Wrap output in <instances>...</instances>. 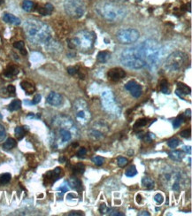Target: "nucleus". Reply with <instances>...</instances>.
I'll return each mask as SVG.
<instances>
[{
    "mask_svg": "<svg viewBox=\"0 0 192 216\" xmlns=\"http://www.w3.org/2000/svg\"><path fill=\"white\" fill-rule=\"evenodd\" d=\"M108 214L111 216H123L124 214H121L120 212H118V211H116L115 209H110L109 208L108 209Z\"/></svg>",
    "mask_w": 192,
    "mask_h": 216,
    "instance_id": "obj_37",
    "label": "nucleus"
},
{
    "mask_svg": "<svg viewBox=\"0 0 192 216\" xmlns=\"http://www.w3.org/2000/svg\"><path fill=\"white\" fill-rule=\"evenodd\" d=\"M167 145H168L170 148H172V149H175V148H176V147L179 145L180 141H179V139H178V138L173 137V138H171V139L167 140Z\"/></svg>",
    "mask_w": 192,
    "mask_h": 216,
    "instance_id": "obj_27",
    "label": "nucleus"
},
{
    "mask_svg": "<svg viewBox=\"0 0 192 216\" xmlns=\"http://www.w3.org/2000/svg\"><path fill=\"white\" fill-rule=\"evenodd\" d=\"M184 121H185V117H184V115H180V116L177 117L175 120L174 121V122H173L174 128H179V127L182 125V123Z\"/></svg>",
    "mask_w": 192,
    "mask_h": 216,
    "instance_id": "obj_31",
    "label": "nucleus"
},
{
    "mask_svg": "<svg viewBox=\"0 0 192 216\" xmlns=\"http://www.w3.org/2000/svg\"><path fill=\"white\" fill-rule=\"evenodd\" d=\"M69 216H81V215H84V214L83 212H71L70 214H68Z\"/></svg>",
    "mask_w": 192,
    "mask_h": 216,
    "instance_id": "obj_46",
    "label": "nucleus"
},
{
    "mask_svg": "<svg viewBox=\"0 0 192 216\" xmlns=\"http://www.w3.org/2000/svg\"><path fill=\"white\" fill-rule=\"evenodd\" d=\"M95 42L94 34L89 31H82L74 38L68 40V45L71 49H81L87 50L92 48Z\"/></svg>",
    "mask_w": 192,
    "mask_h": 216,
    "instance_id": "obj_5",
    "label": "nucleus"
},
{
    "mask_svg": "<svg viewBox=\"0 0 192 216\" xmlns=\"http://www.w3.org/2000/svg\"><path fill=\"white\" fill-rule=\"evenodd\" d=\"M183 149L186 152H188V153H190V154L191 153V147H190V146H184Z\"/></svg>",
    "mask_w": 192,
    "mask_h": 216,
    "instance_id": "obj_50",
    "label": "nucleus"
},
{
    "mask_svg": "<svg viewBox=\"0 0 192 216\" xmlns=\"http://www.w3.org/2000/svg\"><path fill=\"white\" fill-rule=\"evenodd\" d=\"M127 163H128V160L127 158H124V157L118 158V166L120 167H124L127 165Z\"/></svg>",
    "mask_w": 192,
    "mask_h": 216,
    "instance_id": "obj_35",
    "label": "nucleus"
},
{
    "mask_svg": "<svg viewBox=\"0 0 192 216\" xmlns=\"http://www.w3.org/2000/svg\"><path fill=\"white\" fill-rule=\"evenodd\" d=\"M190 92H191V90H190V88L188 85H186V84H184L183 83H177L176 93L180 97H183V95H190Z\"/></svg>",
    "mask_w": 192,
    "mask_h": 216,
    "instance_id": "obj_15",
    "label": "nucleus"
},
{
    "mask_svg": "<svg viewBox=\"0 0 192 216\" xmlns=\"http://www.w3.org/2000/svg\"><path fill=\"white\" fill-rule=\"evenodd\" d=\"M7 91L12 94V95H15V92H16V89L13 85H8L7 87Z\"/></svg>",
    "mask_w": 192,
    "mask_h": 216,
    "instance_id": "obj_43",
    "label": "nucleus"
},
{
    "mask_svg": "<svg viewBox=\"0 0 192 216\" xmlns=\"http://www.w3.org/2000/svg\"><path fill=\"white\" fill-rule=\"evenodd\" d=\"M27 38L35 44L47 45L51 41V32L49 26L40 20L30 19L24 24Z\"/></svg>",
    "mask_w": 192,
    "mask_h": 216,
    "instance_id": "obj_1",
    "label": "nucleus"
},
{
    "mask_svg": "<svg viewBox=\"0 0 192 216\" xmlns=\"http://www.w3.org/2000/svg\"><path fill=\"white\" fill-rule=\"evenodd\" d=\"M112 2L113 3H117V2H120V1H126V0H111Z\"/></svg>",
    "mask_w": 192,
    "mask_h": 216,
    "instance_id": "obj_54",
    "label": "nucleus"
},
{
    "mask_svg": "<svg viewBox=\"0 0 192 216\" xmlns=\"http://www.w3.org/2000/svg\"><path fill=\"white\" fill-rule=\"evenodd\" d=\"M140 33L135 28L120 29L116 34V38L122 44H130L139 39Z\"/></svg>",
    "mask_w": 192,
    "mask_h": 216,
    "instance_id": "obj_8",
    "label": "nucleus"
},
{
    "mask_svg": "<svg viewBox=\"0 0 192 216\" xmlns=\"http://www.w3.org/2000/svg\"><path fill=\"white\" fill-rule=\"evenodd\" d=\"M185 6H186V8H185V10L189 11L190 13L191 12V8H190V6H191V3H190V2L189 4H187V5H186Z\"/></svg>",
    "mask_w": 192,
    "mask_h": 216,
    "instance_id": "obj_51",
    "label": "nucleus"
},
{
    "mask_svg": "<svg viewBox=\"0 0 192 216\" xmlns=\"http://www.w3.org/2000/svg\"><path fill=\"white\" fill-rule=\"evenodd\" d=\"M141 58L145 62V66L152 67L156 65L159 57V46L154 40H146L136 46Z\"/></svg>",
    "mask_w": 192,
    "mask_h": 216,
    "instance_id": "obj_3",
    "label": "nucleus"
},
{
    "mask_svg": "<svg viewBox=\"0 0 192 216\" xmlns=\"http://www.w3.org/2000/svg\"><path fill=\"white\" fill-rule=\"evenodd\" d=\"M20 50V52H21V54H22V55H27V50H26L25 48H22L21 50Z\"/></svg>",
    "mask_w": 192,
    "mask_h": 216,
    "instance_id": "obj_53",
    "label": "nucleus"
},
{
    "mask_svg": "<svg viewBox=\"0 0 192 216\" xmlns=\"http://www.w3.org/2000/svg\"><path fill=\"white\" fill-rule=\"evenodd\" d=\"M147 123H148V120H147V119H140V120H138V121L135 123L134 128H135V129H137V128H142V127H144Z\"/></svg>",
    "mask_w": 192,
    "mask_h": 216,
    "instance_id": "obj_29",
    "label": "nucleus"
},
{
    "mask_svg": "<svg viewBox=\"0 0 192 216\" xmlns=\"http://www.w3.org/2000/svg\"><path fill=\"white\" fill-rule=\"evenodd\" d=\"M22 9L26 11V12H31L32 10L34 9V6H35V4L31 0H24L22 2Z\"/></svg>",
    "mask_w": 192,
    "mask_h": 216,
    "instance_id": "obj_23",
    "label": "nucleus"
},
{
    "mask_svg": "<svg viewBox=\"0 0 192 216\" xmlns=\"http://www.w3.org/2000/svg\"><path fill=\"white\" fill-rule=\"evenodd\" d=\"M85 170V166L83 163H78L74 166V173L75 175L77 174H83Z\"/></svg>",
    "mask_w": 192,
    "mask_h": 216,
    "instance_id": "obj_28",
    "label": "nucleus"
},
{
    "mask_svg": "<svg viewBox=\"0 0 192 216\" xmlns=\"http://www.w3.org/2000/svg\"><path fill=\"white\" fill-rule=\"evenodd\" d=\"M136 175H137V170L135 166H131L130 167H128L127 170L126 171V175L127 177H133Z\"/></svg>",
    "mask_w": 192,
    "mask_h": 216,
    "instance_id": "obj_30",
    "label": "nucleus"
},
{
    "mask_svg": "<svg viewBox=\"0 0 192 216\" xmlns=\"http://www.w3.org/2000/svg\"><path fill=\"white\" fill-rule=\"evenodd\" d=\"M92 162L97 166H102L105 162V159L100 156H95V157L92 158Z\"/></svg>",
    "mask_w": 192,
    "mask_h": 216,
    "instance_id": "obj_33",
    "label": "nucleus"
},
{
    "mask_svg": "<svg viewBox=\"0 0 192 216\" xmlns=\"http://www.w3.org/2000/svg\"><path fill=\"white\" fill-rule=\"evenodd\" d=\"M16 146V141L12 138V137H9L8 139L3 144V148L6 151H9V150H12L13 148H14Z\"/></svg>",
    "mask_w": 192,
    "mask_h": 216,
    "instance_id": "obj_22",
    "label": "nucleus"
},
{
    "mask_svg": "<svg viewBox=\"0 0 192 216\" xmlns=\"http://www.w3.org/2000/svg\"><path fill=\"white\" fill-rule=\"evenodd\" d=\"M142 186H143L145 189H148V190H151V189H153V188H154V186H155V183H154V181H153L151 178L148 177V176H144V177L142 178Z\"/></svg>",
    "mask_w": 192,
    "mask_h": 216,
    "instance_id": "obj_20",
    "label": "nucleus"
},
{
    "mask_svg": "<svg viewBox=\"0 0 192 216\" xmlns=\"http://www.w3.org/2000/svg\"><path fill=\"white\" fill-rule=\"evenodd\" d=\"M68 184L72 189L76 190V191H81V189H82V182L76 177H71L68 180Z\"/></svg>",
    "mask_w": 192,
    "mask_h": 216,
    "instance_id": "obj_17",
    "label": "nucleus"
},
{
    "mask_svg": "<svg viewBox=\"0 0 192 216\" xmlns=\"http://www.w3.org/2000/svg\"><path fill=\"white\" fill-rule=\"evenodd\" d=\"M37 10H38L39 13L42 14V15H49L54 10V7L51 4L47 3V4H45V6L43 7H38Z\"/></svg>",
    "mask_w": 192,
    "mask_h": 216,
    "instance_id": "obj_19",
    "label": "nucleus"
},
{
    "mask_svg": "<svg viewBox=\"0 0 192 216\" xmlns=\"http://www.w3.org/2000/svg\"><path fill=\"white\" fill-rule=\"evenodd\" d=\"M86 153H87V151H86V149L85 148H81V149L78 151V152H77V156L78 157H83V156H84V155H86Z\"/></svg>",
    "mask_w": 192,
    "mask_h": 216,
    "instance_id": "obj_45",
    "label": "nucleus"
},
{
    "mask_svg": "<svg viewBox=\"0 0 192 216\" xmlns=\"http://www.w3.org/2000/svg\"><path fill=\"white\" fill-rule=\"evenodd\" d=\"M20 86H21L22 90H23L28 95H31V94H33L34 92L35 91V86H34L32 83H29V82L24 81V82H22V83H20Z\"/></svg>",
    "mask_w": 192,
    "mask_h": 216,
    "instance_id": "obj_16",
    "label": "nucleus"
},
{
    "mask_svg": "<svg viewBox=\"0 0 192 216\" xmlns=\"http://www.w3.org/2000/svg\"><path fill=\"white\" fill-rule=\"evenodd\" d=\"M14 133H15V136L18 139H21L25 136V128L22 127H16Z\"/></svg>",
    "mask_w": 192,
    "mask_h": 216,
    "instance_id": "obj_26",
    "label": "nucleus"
},
{
    "mask_svg": "<svg viewBox=\"0 0 192 216\" xmlns=\"http://www.w3.org/2000/svg\"><path fill=\"white\" fill-rule=\"evenodd\" d=\"M187 61V55L183 51H175L167 58L165 68L171 72L180 71L185 66Z\"/></svg>",
    "mask_w": 192,
    "mask_h": 216,
    "instance_id": "obj_7",
    "label": "nucleus"
},
{
    "mask_svg": "<svg viewBox=\"0 0 192 216\" xmlns=\"http://www.w3.org/2000/svg\"><path fill=\"white\" fill-rule=\"evenodd\" d=\"M3 20L4 21H6V23H10V24H13V25L18 26L20 24V20L18 18V17L14 16L13 14H11V13H4L3 15Z\"/></svg>",
    "mask_w": 192,
    "mask_h": 216,
    "instance_id": "obj_14",
    "label": "nucleus"
},
{
    "mask_svg": "<svg viewBox=\"0 0 192 216\" xmlns=\"http://www.w3.org/2000/svg\"><path fill=\"white\" fill-rule=\"evenodd\" d=\"M107 75L111 81L118 82L125 77L126 73L123 69H121L120 67H115V68H112L111 70H109Z\"/></svg>",
    "mask_w": 192,
    "mask_h": 216,
    "instance_id": "obj_11",
    "label": "nucleus"
},
{
    "mask_svg": "<svg viewBox=\"0 0 192 216\" xmlns=\"http://www.w3.org/2000/svg\"><path fill=\"white\" fill-rule=\"evenodd\" d=\"M40 101H41V95H39V94H36V95L35 96L33 101H32L31 103H32L33 105H36V104H38Z\"/></svg>",
    "mask_w": 192,
    "mask_h": 216,
    "instance_id": "obj_44",
    "label": "nucleus"
},
{
    "mask_svg": "<svg viewBox=\"0 0 192 216\" xmlns=\"http://www.w3.org/2000/svg\"><path fill=\"white\" fill-rule=\"evenodd\" d=\"M12 176L9 173H6V174H3V175L0 176V183L2 184H6L10 182Z\"/></svg>",
    "mask_w": 192,
    "mask_h": 216,
    "instance_id": "obj_32",
    "label": "nucleus"
},
{
    "mask_svg": "<svg viewBox=\"0 0 192 216\" xmlns=\"http://www.w3.org/2000/svg\"><path fill=\"white\" fill-rule=\"evenodd\" d=\"M97 11L105 20L110 22L120 21L127 15V10L125 7L113 2L99 4L97 6Z\"/></svg>",
    "mask_w": 192,
    "mask_h": 216,
    "instance_id": "obj_2",
    "label": "nucleus"
},
{
    "mask_svg": "<svg viewBox=\"0 0 192 216\" xmlns=\"http://www.w3.org/2000/svg\"><path fill=\"white\" fill-rule=\"evenodd\" d=\"M18 69H17L16 67H9L6 68V70L5 71V73H4V75H5V76H6V77H8V78H11V77H13V76H14V75H16L17 74H18Z\"/></svg>",
    "mask_w": 192,
    "mask_h": 216,
    "instance_id": "obj_24",
    "label": "nucleus"
},
{
    "mask_svg": "<svg viewBox=\"0 0 192 216\" xmlns=\"http://www.w3.org/2000/svg\"><path fill=\"white\" fill-rule=\"evenodd\" d=\"M13 46H14V48H16V49L21 50L22 48H24V43L22 41L16 42V43H13Z\"/></svg>",
    "mask_w": 192,
    "mask_h": 216,
    "instance_id": "obj_40",
    "label": "nucleus"
},
{
    "mask_svg": "<svg viewBox=\"0 0 192 216\" xmlns=\"http://www.w3.org/2000/svg\"><path fill=\"white\" fill-rule=\"evenodd\" d=\"M125 88L126 90L130 92V94L133 96L134 98H135V99H138L142 95V86L139 83H136L135 81H134V80H131V81H129V82H127V83H126Z\"/></svg>",
    "mask_w": 192,
    "mask_h": 216,
    "instance_id": "obj_10",
    "label": "nucleus"
},
{
    "mask_svg": "<svg viewBox=\"0 0 192 216\" xmlns=\"http://www.w3.org/2000/svg\"><path fill=\"white\" fill-rule=\"evenodd\" d=\"M181 136H183L184 138H189L190 136V129H185V130H183L181 132Z\"/></svg>",
    "mask_w": 192,
    "mask_h": 216,
    "instance_id": "obj_39",
    "label": "nucleus"
},
{
    "mask_svg": "<svg viewBox=\"0 0 192 216\" xmlns=\"http://www.w3.org/2000/svg\"><path fill=\"white\" fill-rule=\"evenodd\" d=\"M77 72H78V71H77V69H76L75 67H67V73H68L70 75H75Z\"/></svg>",
    "mask_w": 192,
    "mask_h": 216,
    "instance_id": "obj_41",
    "label": "nucleus"
},
{
    "mask_svg": "<svg viewBox=\"0 0 192 216\" xmlns=\"http://www.w3.org/2000/svg\"><path fill=\"white\" fill-rule=\"evenodd\" d=\"M6 128L2 124H0V142L4 141V139L6 138Z\"/></svg>",
    "mask_w": 192,
    "mask_h": 216,
    "instance_id": "obj_36",
    "label": "nucleus"
},
{
    "mask_svg": "<svg viewBox=\"0 0 192 216\" xmlns=\"http://www.w3.org/2000/svg\"><path fill=\"white\" fill-rule=\"evenodd\" d=\"M59 191H61L62 192H67V191H68V188H67V186H66V185H63L60 188H59Z\"/></svg>",
    "mask_w": 192,
    "mask_h": 216,
    "instance_id": "obj_49",
    "label": "nucleus"
},
{
    "mask_svg": "<svg viewBox=\"0 0 192 216\" xmlns=\"http://www.w3.org/2000/svg\"><path fill=\"white\" fill-rule=\"evenodd\" d=\"M59 128L58 129V136H59V139L62 143H67V142L70 141L72 138V133L69 129L62 128V127H59Z\"/></svg>",
    "mask_w": 192,
    "mask_h": 216,
    "instance_id": "obj_13",
    "label": "nucleus"
},
{
    "mask_svg": "<svg viewBox=\"0 0 192 216\" xmlns=\"http://www.w3.org/2000/svg\"><path fill=\"white\" fill-rule=\"evenodd\" d=\"M20 107H21V102L20 100L15 99L9 105L8 109L13 112V111H17V110L20 109Z\"/></svg>",
    "mask_w": 192,
    "mask_h": 216,
    "instance_id": "obj_25",
    "label": "nucleus"
},
{
    "mask_svg": "<svg viewBox=\"0 0 192 216\" xmlns=\"http://www.w3.org/2000/svg\"><path fill=\"white\" fill-rule=\"evenodd\" d=\"M76 121L81 125H86L90 120V114L83 101H77L74 105Z\"/></svg>",
    "mask_w": 192,
    "mask_h": 216,
    "instance_id": "obj_9",
    "label": "nucleus"
},
{
    "mask_svg": "<svg viewBox=\"0 0 192 216\" xmlns=\"http://www.w3.org/2000/svg\"><path fill=\"white\" fill-rule=\"evenodd\" d=\"M47 103L53 106H59L63 104V97L57 92H50L46 99Z\"/></svg>",
    "mask_w": 192,
    "mask_h": 216,
    "instance_id": "obj_12",
    "label": "nucleus"
},
{
    "mask_svg": "<svg viewBox=\"0 0 192 216\" xmlns=\"http://www.w3.org/2000/svg\"><path fill=\"white\" fill-rule=\"evenodd\" d=\"M154 200H155L158 204H161V203L163 202V200H164V198H163V196H162L161 194L158 193V194H156V195L154 196Z\"/></svg>",
    "mask_w": 192,
    "mask_h": 216,
    "instance_id": "obj_38",
    "label": "nucleus"
},
{
    "mask_svg": "<svg viewBox=\"0 0 192 216\" xmlns=\"http://www.w3.org/2000/svg\"><path fill=\"white\" fill-rule=\"evenodd\" d=\"M108 209L109 208L106 207V206L105 204H102L100 206V207H99V212H100L102 214H106L108 212Z\"/></svg>",
    "mask_w": 192,
    "mask_h": 216,
    "instance_id": "obj_42",
    "label": "nucleus"
},
{
    "mask_svg": "<svg viewBox=\"0 0 192 216\" xmlns=\"http://www.w3.org/2000/svg\"><path fill=\"white\" fill-rule=\"evenodd\" d=\"M141 200H142V199H141V195H137V196H136V202H137V203H141Z\"/></svg>",
    "mask_w": 192,
    "mask_h": 216,
    "instance_id": "obj_52",
    "label": "nucleus"
},
{
    "mask_svg": "<svg viewBox=\"0 0 192 216\" xmlns=\"http://www.w3.org/2000/svg\"><path fill=\"white\" fill-rule=\"evenodd\" d=\"M120 62L125 67L131 69H140L145 66V62L141 58L136 46L123 50L120 54Z\"/></svg>",
    "mask_w": 192,
    "mask_h": 216,
    "instance_id": "obj_4",
    "label": "nucleus"
},
{
    "mask_svg": "<svg viewBox=\"0 0 192 216\" xmlns=\"http://www.w3.org/2000/svg\"><path fill=\"white\" fill-rule=\"evenodd\" d=\"M64 10L68 16L79 19L83 16L86 6L84 0H65Z\"/></svg>",
    "mask_w": 192,
    "mask_h": 216,
    "instance_id": "obj_6",
    "label": "nucleus"
},
{
    "mask_svg": "<svg viewBox=\"0 0 192 216\" xmlns=\"http://www.w3.org/2000/svg\"><path fill=\"white\" fill-rule=\"evenodd\" d=\"M169 158L175 161H181L184 157V153L183 151H173L168 153Z\"/></svg>",
    "mask_w": 192,
    "mask_h": 216,
    "instance_id": "obj_18",
    "label": "nucleus"
},
{
    "mask_svg": "<svg viewBox=\"0 0 192 216\" xmlns=\"http://www.w3.org/2000/svg\"><path fill=\"white\" fill-rule=\"evenodd\" d=\"M173 190L176 191H179L180 190V183H177V182L174 183V184H173Z\"/></svg>",
    "mask_w": 192,
    "mask_h": 216,
    "instance_id": "obj_47",
    "label": "nucleus"
},
{
    "mask_svg": "<svg viewBox=\"0 0 192 216\" xmlns=\"http://www.w3.org/2000/svg\"><path fill=\"white\" fill-rule=\"evenodd\" d=\"M110 57H111L110 52L106 51V50H103V51L98 52V57H97V59H98V62H100V63H105V62H107V61H108V59L110 58Z\"/></svg>",
    "mask_w": 192,
    "mask_h": 216,
    "instance_id": "obj_21",
    "label": "nucleus"
},
{
    "mask_svg": "<svg viewBox=\"0 0 192 216\" xmlns=\"http://www.w3.org/2000/svg\"><path fill=\"white\" fill-rule=\"evenodd\" d=\"M138 215L139 216H150V214L147 212V211H142V212H140L139 214H138Z\"/></svg>",
    "mask_w": 192,
    "mask_h": 216,
    "instance_id": "obj_48",
    "label": "nucleus"
},
{
    "mask_svg": "<svg viewBox=\"0 0 192 216\" xmlns=\"http://www.w3.org/2000/svg\"><path fill=\"white\" fill-rule=\"evenodd\" d=\"M160 90L163 93H168V83H167V80H162L161 83H160Z\"/></svg>",
    "mask_w": 192,
    "mask_h": 216,
    "instance_id": "obj_34",
    "label": "nucleus"
}]
</instances>
